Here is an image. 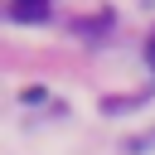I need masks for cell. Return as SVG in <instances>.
<instances>
[{
	"instance_id": "1",
	"label": "cell",
	"mask_w": 155,
	"mask_h": 155,
	"mask_svg": "<svg viewBox=\"0 0 155 155\" xmlns=\"http://www.w3.org/2000/svg\"><path fill=\"white\" fill-rule=\"evenodd\" d=\"M44 15H48L44 0H19V5H15V19H24V24H34V19H44Z\"/></svg>"
},
{
	"instance_id": "2",
	"label": "cell",
	"mask_w": 155,
	"mask_h": 155,
	"mask_svg": "<svg viewBox=\"0 0 155 155\" xmlns=\"http://www.w3.org/2000/svg\"><path fill=\"white\" fill-rule=\"evenodd\" d=\"M145 63H150V68H155V39H150V48H145Z\"/></svg>"
}]
</instances>
